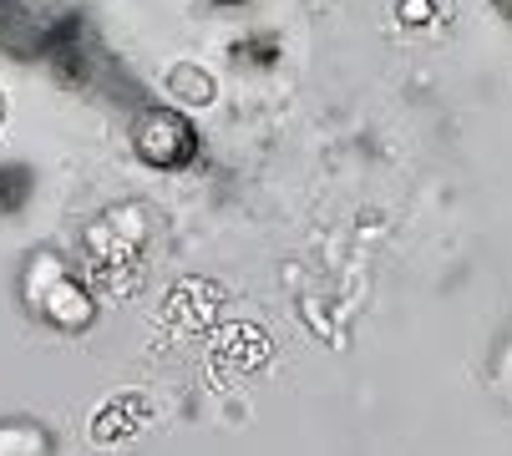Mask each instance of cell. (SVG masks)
<instances>
[{"mask_svg":"<svg viewBox=\"0 0 512 456\" xmlns=\"http://www.w3.org/2000/svg\"><path fill=\"white\" fill-rule=\"evenodd\" d=\"M168 92H173L178 107H193V112H198V107H208V102L218 97V82H213L203 66H188V61H183V66L168 71Z\"/></svg>","mask_w":512,"mask_h":456,"instance_id":"obj_2","label":"cell"},{"mask_svg":"<svg viewBox=\"0 0 512 456\" xmlns=\"http://www.w3.org/2000/svg\"><path fill=\"white\" fill-rule=\"evenodd\" d=\"M492 11H497V16H502V21L512 26V0H492Z\"/></svg>","mask_w":512,"mask_h":456,"instance_id":"obj_5","label":"cell"},{"mask_svg":"<svg viewBox=\"0 0 512 456\" xmlns=\"http://www.w3.org/2000/svg\"><path fill=\"white\" fill-rule=\"evenodd\" d=\"M132 147H137V158L153 163V168H183L198 152V132L178 107H142L137 122H132Z\"/></svg>","mask_w":512,"mask_h":456,"instance_id":"obj_1","label":"cell"},{"mask_svg":"<svg viewBox=\"0 0 512 456\" xmlns=\"http://www.w3.org/2000/svg\"><path fill=\"white\" fill-rule=\"evenodd\" d=\"M0 127H6V92H0Z\"/></svg>","mask_w":512,"mask_h":456,"instance_id":"obj_7","label":"cell"},{"mask_svg":"<svg viewBox=\"0 0 512 456\" xmlns=\"http://www.w3.org/2000/svg\"><path fill=\"white\" fill-rule=\"evenodd\" d=\"M208 6H218V11H234V6H249V0H208Z\"/></svg>","mask_w":512,"mask_h":456,"instance_id":"obj_6","label":"cell"},{"mask_svg":"<svg viewBox=\"0 0 512 456\" xmlns=\"http://www.w3.org/2000/svg\"><path fill=\"white\" fill-rule=\"evenodd\" d=\"M401 21H411V26H421L426 16H431V6H426V0H401V11H396Z\"/></svg>","mask_w":512,"mask_h":456,"instance_id":"obj_4","label":"cell"},{"mask_svg":"<svg viewBox=\"0 0 512 456\" xmlns=\"http://www.w3.org/2000/svg\"><path fill=\"white\" fill-rule=\"evenodd\" d=\"M229 61L239 71H274L279 61V36L274 31H244L239 41H229Z\"/></svg>","mask_w":512,"mask_h":456,"instance_id":"obj_3","label":"cell"}]
</instances>
